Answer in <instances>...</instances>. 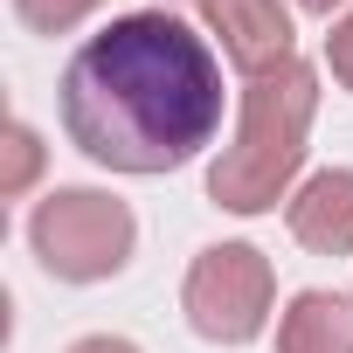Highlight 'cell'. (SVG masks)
<instances>
[{"label": "cell", "instance_id": "1", "mask_svg": "<svg viewBox=\"0 0 353 353\" xmlns=\"http://www.w3.org/2000/svg\"><path fill=\"white\" fill-rule=\"evenodd\" d=\"M63 132L90 166L173 173L222 132V63L173 14H118L63 70Z\"/></svg>", "mask_w": 353, "mask_h": 353}, {"label": "cell", "instance_id": "2", "mask_svg": "<svg viewBox=\"0 0 353 353\" xmlns=\"http://www.w3.org/2000/svg\"><path fill=\"white\" fill-rule=\"evenodd\" d=\"M312 111H319V70L305 56L250 77L243 111H236V139L208 166V201L229 208V215H270L305 166Z\"/></svg>", "mask_w": 353, "mask_h": 353}, {"label": "cell", "instance_id": "3", "mask_svg": "<svg viewBox=\"0 0 353 353\" xmlns=\"http://www.w3.org/2000/svg\"><path fill=\"white\" fill-rule=\"evenodd\" d=\"M28 243H35V256H42L49 277H63V284H104V277H118L132 263L139 222L104 188H56V194L35 201Z\"/></svg>", "mask_w": 353, "mask_h": 353}, {"label": "cell", "instance_id": "4", "mask_svg": "<svg viewBox=\"0 0 353 353\" xmlns=\"http://www.w3.org/2000/svg\"><path fill=\"white\" fill-rule=\"evenodd\" d=\"M270 305H277V277L256 243H208L188 263L181 312L208 346H250L270 325Z\"/></svg>", "mask_w": 353, "mask_h": 353}, {"label": "cell", "instance_id": "5", "mask_svg": "<svg viewBox=\"0 0 353 353\" xmlns=\"http://www.w3.org/2000/svg\"><path fill=\"white\" fill-rule=\"evenodd\" d=\"M201 21H208V35L222 42V56L243 77H263V70H277V63L298 56L284 0H201Z\"/></svg>", "mask_w": 353, "mask_h": 353}, {"label": "cell", "instance_id": "6", "mask_svg": "<svg viewBox=\"0 0 353 353\" xmlns=\"http://www.w3.org/2000/svg\"><path fill=\"white\" fill-rule=\"evenodd\" d=\"M284 222L312 256H353V166H319L284 201Z\"/></svg>", "mask_w": 353, "mask_h": 353}, {"label": "cell", "instance_id": "7", "mask_svg": "<svg viewBox=\"0 0 353 353\" xmlns=\"http://www.w3.org/2000/svg\"><path fill=\"white\" fill-rule=\"evenodd\" d=\"M277 353H353V291H298L277 319Z\"/></svg>", "mask_w": 353, "mask_h": 353}, {"label": "cell", "instance_id": "8", "mask_svg": "<svg viewBox=\"0 0 353 353\" xmlns=\"http://www.w3.org/2000/svg\"><path fill=\"white\" fill-rule=\"evenodd\" d=\"M35 173H42V139H35V125H8V173H0V194H28V181H35Z\"/></svg>", "mask_w": 353, "mask_h": 353}, {"label": "cell", "instance_id": "9", "mask_svg": "<svg viewBox=\"0 0 353 353\" xmlns=\"http://www.w3.org/2000/svg\"><path fill=\"white\" fill-rule=\"evenodd\" d=\"M104 0H14V14L35 28V35H70L77 21H90Z\"/></svg>", "mask_w": 353, "mask_h": 353}, {"label": "cell", "instance_id": "10", "mask_svg": "<svg viewBox=\"0 0 353 353\" xmlns=\"http://www.w3.org/2000/svg\"><path fill=\"white\" fill-rule=\"evenodd\" d=\"M325 63H332V77L353 90V8L332 21V35H325Z\"/></svg>", "mask_w": 353, "mask_h": 353}, {"label": "cell", "instance_id": "11", "mask_svg": "<svg viewBox=\"0 0 353 353\" xmlns=\"http://www.w3.org/2000/svg\"><path fill=\"white\" fill-rule=\"evenodd\" d=\"M70 353H139L132 339H118V332H90V339H77Z\"/></svg>", "mask_w": 353, "mask_h": 353}, {"label": "cell", "instance_id": "12", "mask_svg": "<svg viewBox=\"0 0 353 353\" xmlns=\"http://www.w3.org/2000/svg\"><path fill=\"white\" fill-rule=\"evenodd\" d=\"M298 8H305V14H319V21H332V14L346 8V0H298Z\"/></svg>", "mask_w": 353, "mask_h": 353}]
</instances>
